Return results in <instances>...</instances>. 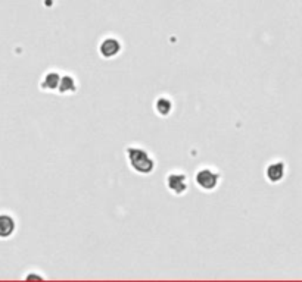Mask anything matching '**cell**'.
<instances>
[{
  "label": "cell",
  "instance_id": "obj_1",
  "mask_svg": "<svg viewBox=\"0 0 302 282\" xmlns=\"http://www.w3.org/2000/svg\"><path fill=\"white\" fill-rule=\"evenodd\" d=\"M125 153H127V160H128L131 169L136 171L137 174L148 175L155 169V160L145 148L128 147Z\"/></svg>",
  "mask_w": 302,
  "mask_h": 282
},
{
  "label": "cell",
  "instance_id": "obj_7",
  "mask_svg": "<svg viewBox=\"0 0 302 282\" xmlns=\"http://www.w3.org/2000/svg\"><path fill=\"white\" fill-rule=\"evenodd\" d=\"M61 75L58 72H49L44 75L43 81H41V88L43 90H58L59 88V84H61Z\"/></svg>",
  "mask_w": 302,
  "mask_h": 282
},
{
  "label": "cell",
  "instance_id": "obj_8",
  "mask_svg": "<svg viewBox=\"0 0 302 282\" xmlns=\"http://www.w3.org/2000/svg\"><path fill=\"white\" fill-rule=\"evenodd\" d=\"M59 93L62 94H71V93H76L77 91V84L76 79L71 76V75H64L61 78V84H59Z\"/></svg>",
  "mask_w": 302,
  "mask_h": 282
},
{
  "label": "cell",
  "instance_id": "obj_6",
  "mask_svg": "<svg viewBox=\"0 0 302 282\" xmlns=\"http://www.w3.org/2000/svg\"><path fill=\"white\" fill-rule=\"evenodd\" d=\"M16 223L15 219L9 214H0V238H9L15 232Z\"/></svg>",
  "mask_w": 302,
  "mask_h": 282
},
{
  "label": "cell",
  "instance_id": "obj_2",
  "mask_svg": "<svg viewBox=\"0 0 302 282\" xmlns=\"http://www.w3.org/2000/svg\"><path fill=\"white\" fill-rule=\"evenodd\" d=\"M195 179H196V184H198L202 190H205V191H212V190L218 185V182H220V174L215 172V171H211V169H206V168H205V169H201V171L196 172Z\"/></svg>",
  "mask_w": 302,
  "mask_h": 282
},
{
  "label": "cell",
  "instance_id": "obj_3",
  "mask_svg": "<svg viewBox=\"0 0 302 282\" xmlns=\"http://www.w3.org/2000/svg\"><path fill=\"white\" fill-rule=\"evenodd\" d=\"M165 184H167V188L173 194H176V196H180V194L186 193L188 191V185H189L188 176L185 175V174H182V172H171V174H168L167 179H165Z\"/></svg>",
  "mask_w": 302,
  "mask_h": 282
},
{
  "label": "cell",
  "instance_id": "obj_9",
  "mask_svg": "<svg viewBox=\"0 0 302 282\" xmlns=\"http://www.w3.org/2000/svg\"><path fill=\"white\" fill-rule=\"evenodd\" d=\"M155 109H156V112H158L161 116H167V115H170V112L173 110V103H171V100L167 99V97H159V99L156 100V103H155Z\"/></svg>",
  "mask_w": 302,
  "mask_h": 282
},
{
  "label": "cell",
  "instance_id": "obj_4",
  "mask_svg": "<svg viewBox=\"0 0 302 282\" xmlns=\"http://www.w3.org/2000/svg\"><path fill=\"white\" fill-rule=\"evenodd\" d=\"M121 50V43L116 40V38H106L101 43L99 46V52L103 58L109 59V58H113L119 53Z\"/></svg>",
  "mask_w": 302,
  "mask_h": 282
},
{
  "label": "cell",
  "instance_id": "obj_5",
  "mask_svg": "<svg viewBox=\"0 0 302 282\" xmlns=\"http://www.w3.org/2000/svg\"><path fill=\"white\" fill-rule=\"evenodd\" d=\"M286 172V168H285V163L283 162H274V163H270L265 169V176L270 182L276 184V182H280L285 176Z\"/></svg>",
  "mask_w": 302,
  "mask_h": 282
}]
</instances>
